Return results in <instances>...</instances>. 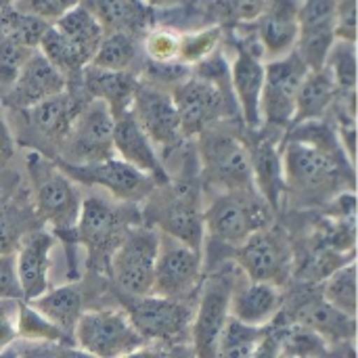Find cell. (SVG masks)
<instances>
[{"label":"cell","mask_w":358,"mask_h":358,"mask_svg":"<svg viewBox=\"0 0 358 358\" xmlns=\"http://www.w3.org/2000/svg\"><path fill=\"white\" fill-rule=\"evenodd\" d=\"M285 199L327 206L342 193H355V164L327 120L292 126L281 138Z\"/></svg>","instance_id":"1"},{"label":"cell","mask_w":358,"mask_h":358,"mask_svg":"<svg viewBox=\"0 0 358 358\" xmlns=\"http://www.w3.org/2000/svg\"><path fill=\"white\" fill-rule=\"evenodd\" d=\"M203 208L206 193L199 174L174 176L164 185H155L138 206L143 224L201 252L206 239Z\"/></svg>","instance_id":"2"},{"label":"cell","mask_w":358,"mask_h":358,"mask_svg":"<svg viewBox=\"0 0 358 358\" xmlns=\"http://www.w3.org/2000/svg\"><path fill=\"white\" fill-rule=\"evenodd\" d=\"M23 162L36 218L55 235H71L84 199L78 185L55 159L38 151H27Z\"/></svg>","instance_id":"3"},{"label":"cell","mask_w":358,"mask_h":358,"mask_svg":"<svg viewBox=\"0 0 358 358\" xmlns=\"http://www.w3.org/2000/svg\"><path fill=\"white\" fill-rule=\"evenodd\" d=\"M275 212L254 191H227L206 197L203 208V231L206 241L229 248L231 254L245 243L254 233L273 224Z\"/></svg>","instance_id":"4"},{"label":"cell","mask_w":358,"mask_h":358,"mask_svg":"<svg viewBox=\"0 0 358 358\" xmlns=\"http://www.w3.org/2000/svg\"><path fill=\"white\" fill-rule=\"evenodd\" d=\"M193 141L203 187L212 189L214 193L254 189L252 159L248 141L243 136L227 130L222 122L203 130Z\"/></svg>","instance_id":"5"},{"label":"cell","mask_w":358,"mask_h":358,"mask_svg":"<svg viewBox=\"0 0 358 358\" xmlns=\"http://www.w3.org/2000/svg\"><path fill=\"white\" fill-rule=\"evenodd\" d=\"M138 206H128L105 195H88L82 199L80 216L73 227V239L86 248L88 262L96 271H107L109 256L134 224H141Z\"/></svg>","instance_id":"6"},{"label":"cell","mask_w":358,"mask_h":358,"mask_svg":"<svg viewBox=\"0 0 358 358\" xmlns=\"http://www.w3.org/2000/svg\"><path fill=\"white\" fill-rule=\"evenodd\" d=\"M170 94L185 138H197L203 130L231 120L237 109L233 92L222 88L220 78L206 73L176 82Z\"/></svg>","instance_id":"7"},{"label":"cell","mask_w":358,"mask_h":358,"mask_svg":"<svg viewBox=\"0 0 358 358\" xmlns=\"http://www.w3.org/2000/svg\"><path fill=\"white\" fill-rule=\"evenodd\" d=\"M231 260L250 281L268 283L283 289L294 279L296 252L292 237L277 224L254 233L245 243L233 250Z\"/></svg>","instance_id":"8"},{"label":"cell","mask_w":358,"mask_h":358,"mask_svg":"<svg viewBox=\"0 0 358 358\" xmlns=\"http://www.w3.org/2000/svg\"><path fill=\"white\" fill-rule=\"evenodd\" d=\"M159 233L147 224L126 231L107 262V275L122 298L151 296Z\"/></svg>","instance_id":"9"},{"label":"cell","mask_w":358,"mask_h":358,"mask_svg":"<svg viewBox=\"0 0 358 358\" xmlns=\"http://www.w3.org/2000/svg\"><path fill=\"white\" fill-rule=\"evenodd\" d=\"M237 277V266L218 268L199 285L197 304L193 308L189 346L195 358H216L220 336L231 319L229 304Z\"/></svg>","instance_id":"10"},{"label":"cell","mask_w":358,"mask_h":358,"mask_svg":"<svg viewBox=\"0 0 358 358\" xmlns=\"http://www.w3.org/2000/svg\"><path fill=\"white\" fill-rule=\"evenodd\" d=\"M86 101H90V99L84 94L82 86L78 82L73 90L67 84V88L61 94L50 96L29 109L13 111L23 117V130L27 134V138H25L27 151H38L50 159L57 157L59 147L63 145L76 113L82 109V105Z\"/></svg>","instance_id":"11"},{"label":"cell","mask_w":358,"mask_h":358,"mask_svg":"<svg viewBox=\"0 0 358 358\" xmlns=\"http://www.w3.org/2000/svg\"><path fill=\"white\" fill-rule=\"evenodd\" d=\"M310 69L296 55L264 63V84L260 94V130L285 134L292 128L296 113L298 90Z\"/></svg>","instance_id":"12"},{"label":"cell","mask_w":358,"mask_h":358,"mask_svg":"<svg viewBox=\"0 0 358 358\" xmlns=\"http://www.w3.org/2000/svg\"><path fill=\"white\" fill-rule=\"evenodd\" d=\"M124 313L130 323L145 340L155 346H178L185 344L191 331L193 308L189 300H170L159 296L122 298Z\"/></svg>","instance_id":"13"},{"label":"cell","mask_w":358,"mask_h":358,"mask_svg":"<svg viewBox=\"0 0 358 358\" xmlns=\"http://www.w3.org/2000/svg\"><path fill=\"white\" fill-rule=\"evenodd\" d=\"M71 338L78 348L96 358H120L145 346V340L138 336L124 308L84 310Z\"/></svg>","instance_id":"14"},{"label":"cell","mask_w":358,"mask_h":358,"mask_svg":"<svg viewBox=\"0 0 358 358\" xmlns=\"http://www.w3.org/2000/svg\"><path fill=\"white\" fill-rule=\"evenodd\" d=\"M113 155V113L101 101H86L76 113L71 128L59 147V162L94 164Z\"/></svg>","instance_id":"15"},{"label":"cell","mask_w":358,"mask_h":358,"mask_svg":"<svg viewBox=\"0 0 358 358\" xmlns=\"http://www.w3.org/2000/svg\"><path fill=\"white\" fill-rule=\"evenodd\" d=\"M203 281V252L159 233L151 296L189 300Z\"/></svg>","instance_id":"16"},{"label":"cell","mask_w":358,"mask_h":358,"mask_svg":"<svg viewBox=\"0 0 358 358\" xmlns=\"http://www.w3.org/2000/svg\"><path fill=\"white\" fill-rule=\"evenodd\" d=\"M55 162L76 185L101 189L111 199L128 206H141L157 185L153 178L134 170L117 157L94 164H67L59 159Z\"/></svg>","instance_id":"17"},{"label":"cell","mask_w":358,"mask_h":358,"mask_svg":"<svg viewBox=\"0 0 358 358\" xmlns=\"http://www.w3.org/2000/svg\"><path fill=\"white\" fill-rule=\"evenodd\" d=\"M132 115L145 136L153 143L159 157L176 149L180 143L191 141L182 136L180 120L170 90H164L155 82H141L132 99Z\"/></svg>","instance_id":"18"},{"label":"cell","mask_w":358,"mask_h":358,"mask_svg":"<svg viewBox=\"0 0 358 358\" xmlns=\"http://www.w3.org/2000/svg\"><path fill=\"white\" fill-rule=\"evenodd\" d=\"M336 42V0H300L294 52L308 69H321Z\"/></svg>","instance_id":"19"},{"label":"cell","mask_w":358,"mask_h":358,"mask_svg":"<svg viewBox=\"0 0 358 358\" xmlns=\"http://www.w3.org/2000/svg\"><path fill=\"white\" fill-rule=\"evenodd\" d=\"M231 92L248 132L260 130V94L264 84V59L254 42H241L229 69Z\"/></svg>","instance_id":"20"},{"label":"cell","mask_w":358,"mask_h":358,"mask_svg":"<svg viewBox=\"0 0 358 358\" xmlns=\"http://www.w3.org/2000/svg\"><path fill=\"white\" fill-rule=\"evenodd\" d=\"M67 84L69 80L59 69H55L40 50H34L19 67L15 82L0 101L6 105L8 111H23L50 96L61 94Z\"/></svg>","instance_id":"21"},{"label":"cell","mask_w":358,"mask_h":358,"mask_svg":"<svg viewBox=\"0 0 358 358\" xmlns=\"http://www.w3.org/2000/svg\"><path fill=\"white\" fill-rule=\"evenodd\" d=\"M281 315L289 317L285 325L304 327V329L317 334L329 346L355 340V329H357L355 319L336 310L331 304H327L321 298V294H313L308 289L304 294H298L292 308L289 310L283 308Z\"/></svg>","instance_id":"22"},{"label":"cell","mask_w":358,"mask_h":358,"mask_svg":"<svg viewBox=\"0 0 358 358\" xmlns=\"http://www.w3.org/2000/svg\"><path fill=\"white\" fill-rule=\"evenodd\" d=\"M254 138L248 141L252 159V180L256 193L268 203L273 212H279L285 201V176L281 159V134L268 130L250 132Z\"/></svg>","instance_id":"23"},{"label":"cell","mask_w":358,"mask_h":358,"mask_svg":"<svg viewBox=\"0 0 358 358\" xmlns=\"http://www.w3.org/2000/svg\"><path fill=\"white\" fill-rule=\"evenodd\" d=\"M57 237L46 227H38L29 231L19 248L15 250V271L19 279V287L23 294V302H29L42 296L50 287V266H52V250Z\"/></svg>","instance_id":"24"},{"label":"cell","mask_w":358,"mask_h":358,"mask_svg":"<svg viewBox=\"0 0 358 358\" xmlns=\"http://www.w3.org/2000/svg\"><path fill=\"white\" fill-rule=\"evenodd\" d=\"M300 0H266L264 10L252 23L256 46L266 61L281 59L296 48Z\"/></svg>","instance_id":"25"},{"label":"cell","mask_w":358,"mask_h":358,"mask_svg":"<svg viewBox=\"0 0 358 358\" xmlns=\"http://www.w3.org/2000/svg\"><path fill=\"white\" fill-rule=\"evenodd\" d=\"M283 289L245 279L239 271L231 292L229 315L231 319L250 325V327H268L275 323L279 313L283 310Z\"/></svg>","instance_id":"26"},{"label":"cell","mask_w":358,"mask_h":358,"mask_svg":"<svg viewBox=\"0 0 358 358\" xmlns=\"http://www.w3.org/2000/svg\"><path fill=\"white\" fill-rule=\"evenodd\" d=\"M113 155L134 170L147 174L157 185L168 182V174L164 170L162 157L153 143L138 128L132 111L113 117Z\"/></svg>","instance_id":"27"},{"label":"cell","mask_w":358,"mask_h":358,"mask_svg":"<svg viewBox=\"0 0 358 358\" xmlns=\"http://www.w3.org/2000/svg\"><path fill=\"white\" fill-rule=\"evenodd\" d=\"M78 82L88 99L101 101L109 107L113 117H120L132 109V99L138 86V78L128 71H107L99 67H84Z\"/></svg>","instance_id":"28"},{"label":"cell","mask_w":358,"mask_h":358,"mask_svg":"<svg viewBox=\"0 0 358 358\" xmlns=\"http://www.w3.org/2000/svg\"><path fill=\"white\" fill-rule=\"evenodd\" d=\"M86 6L103 27V34L122 31L141 38L149 31L151 8L143 0H90Z\"/></svg>","instance_id":"29"},{"label":"cell","mask_w":358,"mask_h":358,"mask_svg":"<svg viewBox=\"0 0 358 358\" xmlns=\"http://www.w3.org/2000/svg\"><path fill=\"white\" fill-rule=\"evenodd\" d=\"M27 304L34 306L61 331L71 336L78 319L84 313V292L78 283H67L59 287H48L42 296L29 300Z\"/></svg>","instance_id":"30"},{"label":"cell","mask_w":358,"mask_h":358,"mask_svg":"<svg viewBox=\"0 0 358 358\" xmlns=\"http://www.w3.org/2000/svg\"><path fill=\"white\" fill-rule=\"evenodd\" d=\"M338 96V88L334 84V80L329 78L327 69H310L298 90V99H296V113H294V122L302 124V122H315V120H325L334 101Z\"/></svg>","instance_id":"31"},{"label":"cell","mask_w":358,"mask_h":358,"mask_svg":"<svg viewBox=\"0 0 358 358\" xmlns=\"http://www.w3.org/2000/svg\"><path fill=\"white\" fill-rule=\"evenodd\" d=\"M52 25L82 52V57L90 65V61H92V57H94L105 34H103V27L99 25V21L94 19V15L88 10V6L80 2L76 8L65 13Z\"/></svg>","instance_id":"32"},{"label":"cell","mask_w":358,"mask_h":358,"mask_svg":"<svg viewBox=\"0 0 358 358\" xmlns=\"http://www.w3.org/2000/svg\"><path fill=\"white\" fill-rule=\"evenodd\" d=\"M40 227L34 210L15 199H0V256L15 254L21 239Z\"/></svg>","instance_id":"33"},{"label":"cell","mask_w":358,"mask_h":358,"mask_svg":"<svg viewBox=\"0 0 358 358\" xmlns=\"http://www.w3.org/2000/svg\"><path fill=\"white\" fill-rule=\"evenodd\" d=\"M138 59V38L122 31L105 34L90 65L107 71H128L132 73V67Z\"/></svg>","instance_id":"34"},{"label":"cell","mask_w":358,"mask_h":358,"mask_svg":"<svg viewBox=\"0 0 358 358\" xmlns=\"http://www.w3.org/2000/svg\"><path fill=\"white\" fill-rule=\"evenodd\" d=\"M48 23L8 6L0 10V40L25 50H38Z\"/></svg>","instance_id":"35"},{"label":"cell","mask_w":358,"mask_h":358,"mask_svg":"<svg viewBox=\"0 0 358 358\" xmlns=\"http://www.w3.org/2000/svg\"><path fill=\"white\" fill-rule=\"evenodd\" d=\"M321 298L346 317L357 319V262H348L319 285Z\"/></svg>","instance_id":"36"},{"label":"cell","mask_w":358,"mask_h":358,"mask_svg":"<svg viewBox=\"0 0 358 358\" xmlns=\"http://www.w3.org/2000/svg\"><path fill=\"white\" fill-rule=\"evenodd\" d=\"M17 338L29 344H44V346L73 344L71 336L61 331L57 325H52L46 317H42L34 306H29L23 300L19 304V315H17Z\"/></svg>","instance_id":"37"},{"label":"cell","mask_w":358,"mask_h":358,"mask_svg":"<svg viewBox=\"0 0 358 358\" xmlns=\"http://www.w3.org/2000/svg\"><path fill=\"white\" fill-rule=\"evenodd\" d=\"M264 331L266 327H250L235 319H229L218 342L216 358H254Z\"/></svg>","instance_id":"38"},{"label":"cell","mask_w":358,"mask_h":358,"mask_svg":"<svg viewBox=\"0 0 358 358\" xmlns=\"http://www.w3.org/2000/svg\"><path fill=\"white\" fill-rule=\"evenodd\" d=\"M323 67L334 80L338 92L357 90V46L352 42L336 40Z\"/></svg>","instance_id":"39"},{"label":"cell","mask_w":358,"mask_h":358,"mask_svg":"<svg viewBox=\"0 0 358 358\" xmlns=\"http://www.w3.org/2000/svg\"><path fill=\"white\" fill-rule=\"evenodd\" d=\"M220 38H222V25H212V27L182 34L178 44V63L182 65L206 63L218 48Z\"/></svg>","instance_id":"40"},{"label":"cell","mask_w":358,"mask_h":358,"mask_svg":"<svg viewBox=\"0 0 358 358\" xmlns=\"http://www.w3.org/2000/svg\"><path fill=\"white\" fill-rule=\"evenodd\" d=\"M180 34L170 27H153L143 36V50L155 65H172L178 61Z\"/></svg>","instance_id":"41"},{"label":"cell","mask_w":358,"mask_h":358,"mask_svg":"<svg viewBox=\"0 0 358 358\" xmlns=\"http://www.w3.org/2000/svg\"><path fill=\"white\" fill-rule=\"evenodd\" d=\"M82 0H17L13 4V8H17L19 13L31 15L48 25H52L55 21H59L65 13H69L71 8H76Z\"/></svg>","instance_id":"42"},{"label":"cell","mask_w":358,"mask_h":358,"mask_svg":"<svg viewBox=\"0 0 358 358\" xmlns=\"http://www.w3.org/2000/svg\"><path fill=\"white\" fill-rule=\"evenodd\" d=\"M216 6L227 23L248 25L260 17L266 6V0H218Z\"/></svg>","instance_id":"43"},{"label":"cell","mask_w":358,"mask_h":358,"mask_svg":"<svg viewBox=\"0 0 358 358\" xmlns=\"http://www.w3.org/2000/svg\"><path fill=\"white\" fill-rule=\"evenodd\" d=\"M336 40L357 42V0H336Z\"/></svg>","instance_id":"44"},{"label":"cell","mask_w":358,"mask_h":358,"mask_svg":"<svg viewBox=\"0 0 358 358\" xmlns=\"http://www.w3.org/2000/svg\"><path fill=\"white\" fill-rule=\"evenodd\" d=\"M21 300H0V350L13 346L17 338V315Z\"/></svg>","instance_id":"45"},{"label":"cell","mask_w":358,"mask_h":358,"mask_svg":"<svg viewBox=\"0 0 358 358\" xmlns=\"http://www.w3.org/2000/svg\"><path fill=\"white\" fill-rule=\"evenodd\" d=\"M0 300H23L13 254L0 256Z\"/></svg>","instance_id":"46"},{"label":"cell","mask_w":358,"mask_h":358,"mask_svg":"<svg viewBox=\"0 0 358 358\" xmlns=\"http://www.w3.org/2000/svg\"><path fill=\"white\" fill-rule=\"evenodd\" d=\"M13 157V134L8 128V122L4 120V113L0 109V164L8 162Z\"/></svg>","instance_id":"47"},{"label":"cell","mask_w":358,"mask_h":358,"mask_svg":"<svg viewBox=\"0 0 358 358\" xmlns=\"http://www.w3.org/2000/svg\"><path fill=\"white\" fill-rule=\"evenodd\" d=\"M50 358H96L94 355L78 348L76 344H57L50 346Z\"/></svg>","instance_id":"48"},{"label":"cell","mask_w":358,"mask_h":358,"mask_svg":"<svg viewBox=\"0 0 358 358\" xmlns=\"http://www.w3.org/2000/svg\"><path fill=\"white\" fill-rule=\"evenodd\" d=\"M120 358H166V348L155 346V344H145V346H141V348H136V350Z\"/></svg>","instance_id":"49"},{"label":"cell","mask_w":358,"mask_h":358,"mask_svg":"<svg viewBox=\"0 0 358 358\" xmlns=\"http://www.w3.org/2000/svg\"><path fill=\"white\" fill-rule=\"evenodd\" d=\"M19 358H50V346L34 344L29 348H19Z\"/></svg>","instance_id":"50"},{"label":"cell","mask_w":358,"mask_h":358,"mask_svg":"<svg viewBox=\"0 0 358 358\" xmlns=\"http://www.w3.org/2000/svg\"><path fill=\"white\" fill-rule=\"evenodd\" d=\"M143 2L153 10V8H174V6L185 4L187 0H143Z\"/></svg>","instance_id":"51"},{"label":"cell","mask_w":358,"mask_h":358,"mask_svg":"<svg viewBox=\"0 0 358 358\" xmlns=\"http://www.w3.org/2000/svg\"><path fill=\"white\" fill-rule=\"evenodd\" d=\"M0 358H19V348L13 344V346H8V348L0 350Z\"/></svg>","instance_id":"52"},{"label":"cell","mask_w":358,"mask_h":358,"mask_svg":"<svg viewBox=\"0 0 358 358\" xmlns=\"http://www.w3.org/2000/svg\"><path fill=\"white\" fill-rule=\"evenodd\" d=\"M15 2H17V0H0V10H2V8H8V6H13Z\"/></svg>","instance_id":"53"},{"label":"cell","mask_w":358,"mask_h":358,"mask_svg":"<svg viewBox=\"0 0 358 358\" xmlns=\"http://www.w3.org/2000/svg\"><path fill=\"white\" fill-rule=\"evenodd\" d=\"M313 358H329L327 355H323V357H313Z\"/></svg>","instance_id":"54"}]
</instances>
